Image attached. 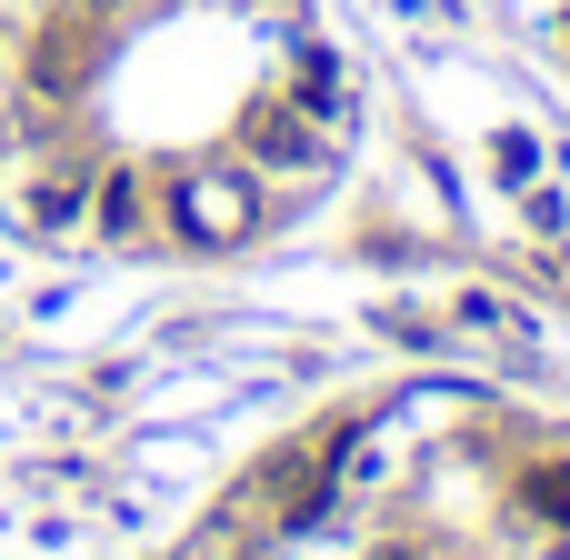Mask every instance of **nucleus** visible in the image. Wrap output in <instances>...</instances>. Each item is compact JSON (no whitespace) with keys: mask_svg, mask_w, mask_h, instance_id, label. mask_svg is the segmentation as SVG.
I'll list each match as a JSON object with an SVG mask.
<instances>
[{"mask_svg":"<svg viewBox=\"0 0 570 560\" xmlns=\"http://www.w3.org/2000/svg\"><path fill=\"white\" fill-rule=\"evenodd\" d=\"M160 180V240H180V250H250L261 230H271V180L240 160V150H220V160H180V170H150Z\"/></svg>","mask_w":570,"mask_h":560,"instance_id":"obj_1","label":"nucleus"},{"mask_svg":"<svg viewBox=\"0 0 570 560\" xmlns=\"http://www.w3.org/2000/svg\"><path fill=\"white\" fill-rule=\"evenodd\" d=\"M230 150H240L261 180H321V170L341 160V130H331V120H311L291 90H261V100L230 120Z\"/></svg>","mask_w":570,"mask_h":560,"instance_id":"obj_2","label":"nucleus"},{"mask_svg":"<svg viewBox=\"0 0 570 560\" xmlns=\"http://www.w3.org/2000/svg\"><path fill=\"white\" fill-rule=\"evenodd\" d=\"M100 60H110V30H100L90 10L60 0V10L30 30V50H20V90H30V100H80Z\"/></svg>","mask_w":570,"mask_h":560,"instance_id":"obj_3","label":"nucleus"},{"mask_svg":"<svg viewBox=\"0 0 570 560\" xmlns=\"http://www.w3.org/2000/svg\"><path fill=\"white\" fill-rule=\"evenodd\" d=\"M90 240H110V250L160 240V180H150V160H90Z\"/></svg>","mask_w":570,"mask_h":560,"instance_id":"obj_4","label":"nucleus"},{"mask_svg":"<svg viewBox=\"0 0 570 560\" xmlns=\"http://www.w3.org/2000/svg\"><path fill=\"white\" fill-rule=\"evenodd\" d=\"M20 230H30V240H80V230H90V160H50V170H30V190H20Z\"/></svg>","mask_w":570,"mask_h":560,"instance_id":"obj_5","label":"nucleus"},{"mask_svg":"<svg viewBox=\"0 0 570 560\" xmlns=\"http://www.w3.org/2000/svg\"><path fill=\"white\" fill-rule=\"evenodd\" d=\"M281 90H291L311 120H331V130L351 120V60H341V50H321V40H301V60H291V80H281Z\"/></svg>","mask_w":570,"mask_h":560,"instance_id":"obj_6","label":"nucleus"},{"mask_svg":"<svg viewBox=\"0 0 570 560\" xmlns=\"http://www.w3.org/2000/svg\"><path fill=\"white\" fill-rule=\"evenodd\" d=\"M511 501H521V511H531L541 531H570V461H531Z\"/></svg>","mask_w":570,"mask_h":560,"instance_id":"obj_7","label":"nucleus"},{"mask_svg":"<svg viewBox=\"0 0 570 560\" xmlns=\"http://www.w3.org/2000/svg\"><path fill=\"white\" fill-rule=\"evenodd\" d=\"M491 180H501V190H531V180H541V140H531V130H491Z\"/></svg>","mask_w":570,"mask_h":560,"instance_id":"obj_8","label":"nucleus"},{"mask_svg":"<svg viewBox=\"0 0 570 560\" xmlns=\"http://www.w3.org/2000/svg\"><path fill=\"white\" fill-rule=\"evenodd\" d=\"M461 321H471V331H501V321H511V311H501V301H491V291H461Z\"/></svg>","mask_w":570,"mask_h":560,"instance_id":"obj_9","label":"nucleus"},{"mask_svg":"<svg viewBox=\"0 0 570 560\" xmlns=\"http://www.w3.org/2000/svg\"><path fill=\"white\" fill-rule=\"evenodd\" d=\"M70 10H90V20H100V30H120V20H140V10H150V0H70Z\"/></svg>","mask_w":570,"mask_h":560,"instance_id":"obj_10","label":"nucleus"},{"mask_svg":"<svg viewBox=\"0 0 570 560\" xmlns=\"http://www.w3.org/2000/svg\"><path fill=\"white\" fill-rule=\"evenodd\" d=\"M371 560H431V551H421V541H381Z\"/></svg>","mask_w":570,"mask_h":560,"instance_id":"obj_11","label":"nucleus"},{"mask_svg":"<svg viewBox=\"0 0 570 560\" xmlns=\"http://www.w3.org/2000/svg\"><path fill=\"white\" fill-rule=\"evenodd\" d=\"M561 50H570V10H561Z\"/></svg>","mask_w":570,"mask_h":560,"instance_id":"obj_12","label":"nucleus"}]
</instances>
